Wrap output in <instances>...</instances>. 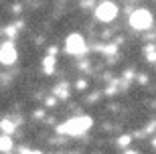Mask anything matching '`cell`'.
Masks as SVG:
<instances>
[{"label":"cell","mask_w":156,"mask_h":154,"mask_svg":"<svg viewBox=\"0 0 156 154\" xmlns=\"http://www.w3.org/2000/svg\"><path fill=\"white\" fill-rule=\"evenodd\" d=\"M91 126H93V120H91V118L81 116V118H71V120L63 122L57 130L61 132V134H67V136H79V134L87 132Z\"/></svg>","instance_id":"1"},{"label":"cell","mask_w":156,"mask_h":154,"mask_svg":"<svg viewBox=\"0 0 156 154\" xmlns=\"http://www.w3.org/2000/svg\"><path fill=\"white\" fill-rule=\"evenodd\" d=\"M130 24H132L136 30H146L150 29L152 24V14L146 8H138V10H134L130 14Z\"/></svg>","instance_id":"2"},{"label":"cell","mask_w":156,"mask_h":154,"mask_svg":"<svg viewBox=\"0 0 156 154\" xmlns=\"http://www.w3.org/2000/svg\"><path fill=\"white\" fill-rule=\"evenodd\" d=\"M65 49H67L69 55H83V53L87 51V45H85V41H83L81 34L73 33V34L67 37V41H65Z\"/></svg>","instance_id":"3"},{"label":"cell","mask_w":156,"mask_h":154,"mask_svg":"<svg viewBox=\"0 0 156 154\" xmlns=\"http://www.w3.org/2000/svg\"><path fill=\"white\" fill-rule=\"evenodd\" d=\"M95 16H98V20H101V23H112V20L118 16V6L114 4V2H101V4H98V8H95Z\"/></svg>","instance_id":"4"},{"label":"cell","mask_w":156,"mask_h":154,"mask_svg":"<svg viewBox=\"0 0 156 154\" xmlns=\"http://www.w3.org/2000/svg\"><path fill=\"white\" fill-rule=\"evenodd\" d=\"M16 59H18V53H16V49H14L12 43H4V45L0 47V63L12 65Z\"/></svg>","instance_id":"5"},{"label":"cell","mask_w":156,"mask_h":154,"mask_svg":"<svg viewBox=\"0 0 156 154\" xmlns=\"http://www.w3.org/2000/svg\"><path fill=\"white\" fill-rule=\"evenodd\" d=\"M14 128H16V126H14V122L8 120V118H4V120L0 122V130L4 132V136H10L12 132H14Z\"/></svg>","instance_id":"6"},{"label":"cell","mask_w":156,"mask_h":154,"mask_svg":"<svg viewBox=\"0 0 156 154\" xmlns=\"http://www.w3.org/2000/svg\"><path fill=\"white\" fill-rule=\"evenodd\" d=\"M55 95L61 97V99H67V97H69V85H67V83L57 85V87H55Z\"/></svg>","instance_id":"7"},{"label":"cell","mask_w":156,"mask_h":154,"mask_svg":"<svg viewBox=\"0 0 156 154\" xmlns=\"http://www.w3.org/2000/svg\"><path fill=\"white\" fill-rule=\"evenodd\" d=\"M53 67H55V57H53V55H49V57L43 59V69H45L47 75L53 73Z\"/></svg>","instance_id":"8"},{"label":"cell","mask_w":156,"mask_h":154,"mask_svg":"<svg viewBox=\"0 0 156 154\" xmlns=\"http://www.w3.org/2000/svg\"><path fill=\"white\" fill-rule=\"evenodd\" d=\"M12 148V138L10 136H0V150L2 152H10Z\"/></svg>","instance_id":"9"},{"label":"cell","mask_w":156,"mask_h":154,"mask_svg":"<svg viewBox=\"0 0 156 154\" xmlns=\"http://www.w3.org/2000/svg\"><path fill=\"white\" fill-rule=\"evenodd\" d=\"M144 53H146V57H148L150 63H156V45H146Z\"/></svg>","instance_id":"10"},{"label":"cell","mask_w":156,"mask_h":154,"mask_svg":"<svg viewBox=\"0 0 156 154\" xmlns=\"http://www.w3.org/2000/svg\"><path fill=\"white\" fill-rule=\"evenodd\" d=\"M130 142H132V136H128V134H126V136H120V138H118V144H120V146H128Z\"/></svg>","instance_id":"11"},{"label":"cell","mask_w":156,"mask_h":154,"mask_svg":"<svg viewBox=\"0 0 156 154\" xmlns=\"http://www.w3.org/2000/svg\"><path fill=\"white\" fill-rule=\"evenodd\" d=\"M4 33H6V34H8V37L12 39V37H16V27H6V30H4Z\"/></svg>","instance_id":"12"},{"label":"cell","mask_w":156,"mask_h":154,"mask_svg":"<svg viewBox=\"0 0 156 154\" xmlns=\"http://www.w3.org/2000/svg\"><path fill=\"white\" fill-rule=\"evenodd\" d=\"M130 79H134V71L132 69H126L124 71V81H130Z\"/></svg>","instance_id":"13"},{"label":"cell","mask_w":156,"mask_h":154,"mask_svg":"<svg viewBox=\"0 0 156 154\" xmlns=\"http://www.w3.org/2000/svg\"><path fill=\"white\" fill-rule=\"evenodd\" d=\"M138 81H140V83H146V81H148V75H146V73H140L138 75Z\"/></svg>","instance_id":"14"},{"label":"cell","mask_w":156,"mask_h":154,"mask_svg":"<svg viewBox=\"0 0 156 154\" xmlns=\"http://www.w3.org/2000/svg\"><path fill=\"white\" fill-rule=\"evenodd\" d=\"M77 89H85V81H83V79H81V81H77Z\"/></svg>","instance_id":"15"},{"label":"cell","mask_w":156,"mask_h":154,"mask_svg":"<svg viewBox=\"0 0 156 154\" xmlns=\"http://www.w3.org/2000/svg\"><path fill=\"white\" fill-rule=\"evenodd\" d=\"M124 154H138V152H134V150H128V152H124Z\"/></svg>","instance_id":"16"},{"label":"cell","mask_w":156,"mask_h":154,"mask_svg":"<svg viewBox=\"0 0 156 154\" xmlns=\"http://www.w3.org/2000/svg\"><path fill=\"white\" fill-rule=\"evenodd\" d=\"M152 146H154V150H156V138H154V140H152Z\"/></svg>","instance_id":"17"},{"label":"cell","mask_w":156,"mask_h":154,"mask_svg":"<svg viewBox=\"0 0 156 154\" xmlns=\"http://www.w3.org/2000/svg\"><path fill=\"white\" fill-rule=\"evenodd\" d=\"M30 154H43V152H39V150H35V152H30Z\"/></svg>","instance_id":"18"}]
</instances>
